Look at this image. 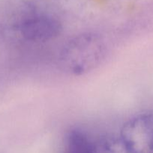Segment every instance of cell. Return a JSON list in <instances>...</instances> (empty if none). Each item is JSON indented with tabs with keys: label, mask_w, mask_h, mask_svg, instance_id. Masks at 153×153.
I'll return each instance as SVG.
<instances>
[{
	"label": "cell",
	"mask_w": 153,
	"mask_h": 153,
	"mask_svg": "<svg viewBox=\"0 0 153 153\" xmlns=\"http://www.w3.org/2000/svg\"><path fill=\"white\" fill-rule=\"evenodd\" d=\"M22 37L28 41L46 42L59 35L61 24L55 18L38 15L26 19L20 25Z\"/></svg>",
	"instance_id": "cell-3"
},
{
	"label": "cell",
	"mask_w": 153,
	"mask_h": 153,
	"mask_svg": "<svg viewBox=\"0 0 153 153\" xmlns=\"http://www.w3.org/2000/svg\"><path fill=\"white\" fill-rule=\"evenodd\" d=\"M92 153H135L120 137H107L93 142Z\"/></svg>",
	"instance_id": "cell-5"
},
{
	"label": "cell",
	"mask_w": 153,
	"mask_h": 153,
	"mask_svg": "<svg viewBox=\"0 0 153 153\" xmlns=\"http://www.w3.org/2000/svg\"><path fill=\"white\" fill-rule=\"evenodd\" d=\"M93 142L78 129L70 130L64 137L63 153H92Z\"/></svg>",
	"instance_id": "cell-4"
},
{
	"label": "cell",
	"mask_w": 153,
	"mask_h": 153,
	"mask_svg": "<svg viewBox=\"0 0 153 153\" xmlns=\"http://www.w3.org/2000/svg\"><path fill=\"white\" fill-rule=\"evenodd\" d=\"M104 41L94 33H82L69 40L62 49L59 64L66 73L81 76L97 68L104 60Z\"/></svg>",
	"instance_id": "cell-1"
},
{
	"label": "cell",
	"mask_w": 153,
	"mask_h": 153,
	"mask_svg": "<svg viewBox=\"0 0 153 153\" xmlns=\"http://www.w3.org/2000/svg\"><path fill=\"white\" fill-rule=\"evenodd\" d=\"M119 136L135 153H153V113L142 114L128 120Z\"/></svg>",
	"instance_id": "cell-2"
}]
</instances>
